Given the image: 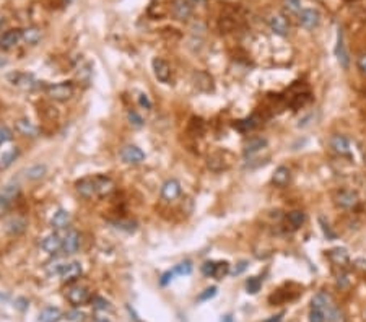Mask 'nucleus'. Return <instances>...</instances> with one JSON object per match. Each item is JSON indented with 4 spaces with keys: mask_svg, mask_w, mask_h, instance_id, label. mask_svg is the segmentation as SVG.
<instances>
[{
    "mask_svg": "<svg viewBox=\"0 0 366 322\" xmlns=\"http://www.w3.org/2000/svg\"><path fill=\"white\" fill-rule=\"evenodd\" d=\"M47 96L54 101H67L70 100L75 93V86L72 81H61V83H52V85L46 86Z\"/></svg>",
    "mask_w": 366,
    "mask_h": 322,
    "instance_id": "obj_1",
    "label": "nucleus"
},
{
    "mask_svg": "<svg viewBox=\"0 0 366 322\" xmlns=\"http://www.w3.org/2000/svg\"><path fill=\"white\" fill-rule=\"evenodd\" d=\"M192 3H189L187 0H173L171 3V13L179 21H187L192 17Z\"/></svg>",
    "mask_w": 366,
    "mask_h": 322,
    "instance_id": "obj_2",
    "label": "nucleus"
},
{
    "mask_svg": "<svg viewBox=\"0 0 366 322\" xmlns=\"http://www.w3.org/2000/svg\"><path fill=\"white\" fill-rule=\"evenodd\" d=\"M67 300L72 302L73 306H83L90 301V291L86 286L75 285L67 291Z\"/></svg>",
    "mask_w": 366,
    "mask_h": 322,
    "instance_id": "obj_3",
    "label": "nucleus"
},
{
    "mask_svg": "<svg viewBox=\"0 0 366 322\" xmlns=\"http://www.w3.org/2000/svg\"><path fill=\"white\" fill-rule=\"evenodd\" d=\"M8 80L12 81L15 86L21 88V90H28V91L34 90V88L38 86V81L34 80V77L29 75V73H20V72L10 73Z\"/></svg>",
    "mask_w": 366,
    "mask_h": 322,
    "instance_id": "obj_4",
    "label": "nucleus"
},
{
    "mask_svg": "<svg viewBox=\"0 0 366 322\" xmlns=\"http://www.w3.org/2000/svg\"><path fill=\"white\" fill-rule=\"evenodd\" d=\"M298 20H300V24L303 28L314 29L321 21V15L314 8H303L301 12L298 13Z\"/></svg>",
    "mask_w": 366,
    "mask_h": 322,
    "instance_id": "obj_5",
    "label": "nucleus"
},
{
    "mask_svg": "<svg viewBox=\"0 0 366 322\" xmlns=\"http://www.w3.org/2000/svg\"><path fill=\"white\" fill-rule=\"evenodd\" d=\"M121 158L127 164H140L142 161H145V153L139 148V146L127 145L121 151Z\"/></svg>",
    "mask_w": 366,
    "mask_h": 322,
    "instance_id": "obj_6",
    "label": "nucleus"
},
{
    "mask_svg": "<svg viewBox=\"0 0 366 322\" xmlns=\"http://www.w3.org/2000/svg\"><path fill=\"white\" fill-rule=\"evenodd\" d=\"M194 85L199 91L202 93H212L215 90V83H213V77L210 75L208 72L199 70L194 73Z\"/></svg>",
    "mask_w": 366,
    "mask_h": 322,
    "instance_id": "obj_7",
    "label": "nucleus"
},
{
    "mask_svg": "<svg viewBox=\"0 0 366 322\" xmlns=\"http://www.w3.org/2000/svg\"><path fill=\"white\" fill-rule=\"evenodd\" d=\"M335 56H337V60H339V63H340V67L345 68V70H348L350 56H348V51H346V46H345V41H344V31H342V29H339V34H337Z\"/></svg>",
    "mask_w": 366,
    "mask_h": 322,
    "instance_id": "obj_8",
    "label": "nucleus"
},
{
    "mask_svg": "<svg viewBox=\"0 0 366 322\" xmlns=\"http://www.w3.org/2000/svg\"><path fill=\"white\" fill-rule=\"evenodd\" d=\"M62 242H63V236H61L59 233H51V234H47V236L42 239L41 247L47 254L54 256V254L62 251Z\"/></svg>",
    "mask_w": 366,
    "mask_h": 322,
    "instance_id": "obj_9",
    "label": "nucleus"
},
{
    "mask_svg": "<svg viewBox=\"0 0 366 322\" xmlns=\"http://www.w3.org/2000/svg\"><path fill=\"white\" fill-rule=\"evenodd\" d=\"M268 26L275 34L278 36H286L288 29H290V24H288V20L283 17L282 13H273L268 17Z\"/></svg>",
    "mask_w": 366,
    "mask_h": 322,
    "instance_id": "obj_10",
    "label": "nucleus"
},
{
    "mask_svg": "<svg viewBox=\"0 0 366 322\" xmlns=\"http://www.w3.org/2000/svg\"><path fill=\"white\" fill-rule=\"evenodd\" d=\"M151 67H153V73L156 77V80L161 81V83H168L169 78H171V67L169 63L163 60V59L156 57L153 59V62H151Z\"/></svg>",
    "mask_w": 366,
    "mask_h": 322,
    "instance_id": "obj_11",
    "label": "nucleus"
},
{
    "mask_svg": "<svg viewBox=\"0 0 366 322\" xmlns=\"http://www.w3.org/2000/svg\"><path fill=\"white\" fill-rule=\"evenodd\" d=\"M80 247V233L77 229H70L65 236H63V242H62V252L70 256V254H75Z\"/></svg>",
    "mask_w": 366,
    "mask_h": 322,
    "instance_id": "obj_12",
    "label": "nucleus"
},
{
    "mask_svg": "<svg viewBox=\"0 0 366 322\" xmlns=\"http://www.w3.org/2000/svg\"><path fill=\"white\" fill-rule=\"evenodd\" d=\"M93 181H95V190H96L98 197H106V195L114 192V187H116L114 181L111 178H107V176H95Z\"/></svg>",
    "mask_w": 366,
    "mask_h": 322,
    "instance_id": "obj_13",
    "label": "nucleus"
},
{
    "mask_svg": "<svg viewBox=\"0 0 366 322\" xmlns=\"http://www.w3.org/2000/svg\"><path fill=\"white\" fill-rule=\"evenodd\" d=\"M181 195V184L176 179H168L161 185V199L166 202H174Z\"/></svg>",
    "mask_w": 366,
    "mask_h": 322,
    "instance_id": "obj_14",
    "label": "nucleus"
},
{
    "mask_svg": "<svg viewBox=\"0 0 366 322\" xmlns=\"http://www.w3.org/2000/svg\"><path fill=\"white\" fill-rule=\"evenodd\" d=\"M21 39H23V29H10V31L3 33L0 36V49L8 51V49L17 46Z\"/></svg>",
    "mask_w": 366,
    "mask_h": 322,
    "instance_id": "obj_15",
    "label": "nucleus"
},
{
    "mask_svg": "<svg viewBox=\"0 0 366 322\" xmlns=\"http://www.w3.org/2000/svg\"><path fill=\"white\" fill-rule=\"evenodd\" d=\"M358 194L353 190H340L335 195V202L342 208H353L358 205Z\"/></svg>",
    "mask_w": 366,
    "mask_h": 322,
    "instance_id": "obj_16",
    "label": "nucleus"
},
{
    "mask_svg": "<svg viewBox=\"0 0 366 322\" xmlns=\"http://www.w3.org/2000/svg\"><path fill=\"white\" fill-rule=\"evenodd\" d=\"M75 189H77V194L80 195V197H83V199H91L93 195H96L95 181H93V178H83V179H80L75 184Z\"/></svg>",
    "mask_w": 366,
    "mask_h": 322,
    "instance_id": "obj_17",
    "label": "nucleus"
},
{
    "mask_svg": "<svg viewBox=\"0 0 366 322\" xmlns=\"http://www.w3.org/2000/svg\"><path fill=\"white\" fill-rule=\"evenodd\" d=\"M80 275H81V263L80 262H70V263H67L65 268H63L61 278H62L63 283H72V282H75L77 278H80Z\"/></svg>",
    "mask_w": 366,
    "mask_h": 322,
    "instance_id": "obj_18",
    "label": "nucleus"
},
{
    "mask_svg": "<svg viewBox=\"0 0 366 322\" xmlns=\"http://www.w3.org/2000/svg\"><path fill=\"white\" fill-rule=\"evenodd\" d=\"M15 129H17L18 134H21L23 137H29V139H34V137H38V134H39L38 127L34 125L31 121H28V119H20V121H17V124H15Z\"/></svg>",
    "mask_w": 366,
    "mask_h": 322,
    "instance_id": "obj_19",
    "label": "nucleus"
},
{
    "mask_svg": "<svg viewBox=\"0 0 366 322\" xmlns=\"http://www.w3.org/2000/svg\"><path fill=\"white\" fill-rule=\"evenodd\" d=\"M265 146H267V139H264V137H252V139H249L244 143V155L251 156L254 153H257V151L264 150Z\"/></svg>",
    "mask_w": 366,
    "mask_h": 322,
    "instance_id": "obj_20",
    "label": "nucleus"
},
{
    "mask_svg": "<svg viewBox=\"0 0 366 322\" xmlns=\"http://www.w3.org/2000/svg\"><path fill=\"white\" fill-rule=\"evenodd\" d=\"M72 221V215L67 212V210H57L56 213H54V217L51 220V224L54 229H65L68 224Z\"/></svg>",
    "mask_w": 366,
    "mask_h": 322,
    "instance_id": "obj_21",
    "label": "nucleus"
},
{
    "mask_svg": "<svg viewBox=\"0 0 366 322\" xmlns=\"http://www.w3.org/2000/svg\"><path fill=\"white\" fill-rule=\"evenodd\" d=\"M62 317V311L59 307L54 306H47L39 312L38 322H57Z\"/></svg>",
    "mask_w": 366,
    "mask_h": 322,
    "instance_id": "obj_22",
    "label": "nucleus"
},
{
    "mask_svg": "<svg viewBox=\"0 0 366 322\" xmlns=\"http://www.w3.org/2000/svg\"><path fill=\"white\" fill-rule=\"evenodd\" d=\"M330 146L334 148L335 153L339 155H348L350 153V141L344 135H334L330 139Z\"/></svg>",
    "mask_w": 366,
    "mask_h": 322,
    "instance_id": "obj_23",
    "label": "nucleus"
},
{
    "mask_svg": "<svg viewBox=\"0 0 366 322\" xmlns=\"http://www.w3.org/2000/svg\"><path fill=\"white\" fill-rule=\"evenodd\" d=\"M24 229H26V220L21 217H13L7 221V231L12 236H18V234L24 233Z\"/></svg>",
    "mask_w": 366,
    "mask_h": 322,
    "instance_id": "obj_24",
    "label": "nucleus"
},
{
    "mask_svg": "<svg viewBox=\"0 0 366 322\" xmlns=\"http://www.w3.org/2000/svg\"><path fill=\"white\" fill-rule=\"evenodd\" d=\"M272 182L278 185V187H285L290 182V169L286 166H278L272 176Z\"/></svg>",
    "mask_w": 366,
    "mask_h": 322,
    "instance_id": "obj_25",
    "label": "nucleus"
},
{
    "mask_svg": "<svg viewBox=\"0 0 366 322\" xmlns=\"http://www.w3.org/2000/svg\"><path fill=\"white\" fill-rule=\"evenodd\" d=\"M223 155L224 153H222V151H218V153H213V155H210L208 156V160H207V166L212 171H222V169H226L228 168V163L224 161V158H223Z\"/></svg>",
    "mask_w": 366,
    "mask_h": 322,
    "instance_id": "obj_26",
    "label": "nucleus"
},
{
    "mask_svg": "<svg viewBox=\"0 0 366 322\" xmlns=\"http://www.w3.org/2000/svg\"><path fill=\"white\" fill-rule=\"evenodd\" d=\"M329 259L335 265H345L348 262V252L345 251L344 247H335L329 251Z\"/></svg>",
    "mask_w": 366,
    "mask_h": 322,
    "instance_id": "obj_27",
    "label": "nucleus"
},
{
    "mask_svg": "<svg viewBox=\"0 0 366 322\" xmlns=\"http://www.w3.org/2000/svg\"><path fill=\"white\" fill-rule=\"evenodd\" d=\"M306 221V215L301 212V210H293L286 215V223L290 224L293 229L300 228L303 223Z\"/></svg>",
    "mask_w": 366,
    "mask_h": 322,
    "instance_id": "obj_28",
    "label": "nucleus"
},
{
    "mask_svg": "<svg viewBox=\"0 0 366 322\" xmlns=\"http://www.w3.org/2000/svg\"><path fill=\"white\" fill-rule=\"evenodd\" d=\"M41 31H39V28L36 26H29V28H24L23 29V39L26 41L28 44H31V46H34V44H38L39 41H41Z\"/></svg>",
    "mask_w": 366,
    "mask_h": 322,
    "instance_id": "obj_29",
    "label": "nucleus"
},
{
    "mask_svg": "<svg viewBox=\"0 0 366 322\" xmlns=\"http://www.w3.org/2000/svg\"><path fill=\"white\" fill-rule=\"evenodd\" d=\"M17 156H18L17 146H13V148H10V150H5L3 153L0 155V168H8V166L15 161Z\"/></svg>",
    "mask_w": 366,
    "mask_h": 322,
    "instance_id": "obj_30",
    "label": "nucleus"
},
{
    "mask_svg": "<svg viewBox=\"0 0 366 322\" xmlns=\"http://www.w3.org/2000/svg\"><path fill=\"white\" fill-rule=\"evenodd\" d=\"M256 125H257L256 117H246V119H241V121L234 122V129L239 130V132H243V134H246V132L252 130Z\"/></svg>",
    "mask_w": 366,
    "mask_h": 322,
    "instance_id": "obj_31",
    "label": "nucleus"
},
{
    "mask_svg": "<svg viewBox=\"0 0 366 322\" xmlns=\"http://www.w3.org/2000/svg\"><path fill=\"white\" fill-rule=\"evenodd\" d=\"M44 174H46V166L44 164H34L26 171V178L31 179V181L41 179V178H44Z\"/></svg>",
    "mask_w": 366,
    "mask_h": 322,
    "instance_id": "obj_32",
    "label": "nucleus"
},
{
    "mask_svg": "<svg viewBox=\"0 0 366 322\" xmlns=\"http://www.w3.org/2000/svg\"><path fill=\"white\" fill-rule=\"evenodd\" d=\"M0 194H2L5 199H8L10 202H13V200L18 197L20 187H18V184H7L2 190H0Z\"/></svg>",
    "mask_w": 366,
    "mask_h": 322,
    "instance_id": "obj_33",
    "label": "nucleus"
},
{
    "mask_svg": "<svg viewBox=\"0 0 366 322\" xmlns=\"http://www.w3.org/2000/svg\"><path fill=\"white\" fill-rule=\"evenodd\" d=\"M261 286H262L261 278H257V277L247 278V282H246V291L249 293V295H256V293L261 290Z\"/></svg>",
    "mask_w": 366,
    "mask_h": 322,
    "instance_id": "obj_34",
    "label": "nucleus"
},
{
    "mask_svg": "<svg viewBox=\"0 0 366 322\" xmlns=\"http://www.w3.org/2000/svg\"><path fill=\"white\" fill-rule=\"evenodd\" d=\"M67 262H62V261H57V262H52L47 265V273L49 275H62L63 268H65Z\"/></svg>",
    "mask_w": 366,
    "mask_h": 322,
    "instance_id": "obj_35",
    "label": "nucleus"
},
{
    "mask_svg": "<svg viewBox=\"0 0 366 322\" xmlns=\"http://www.w3.org/2000/svg\"><path fill=\"white\" fill-rule=\"evenodd\" d=\"M229 273V263L228 262H217V268H215V273H213V278H217V280H222V278Z\"/></svg>",
    "mask_w": 366,
    "mask_h": 322,
    "instance_id": "obj_36",
    "label": "nucleus"
},
{
    "mask_svg": "<svg viewBox=\"0 0 366 322\" xmlns=\"http://www.w3.org/2000/svg\"><path fill=\"white\" fill-rule=\"evenodd\" d=\"M173 270H174L176 275H189V273L192 272V263H190L189 261H184V262L178 263Z\"/></svg>",
    "mask_w": 366,
    "mask_h": 322,
    "instance_id": "obj_37",
    "label": "nucleus"
},
{
    "mask_svg": "<svg viewBox=\"0 0 366 322\" xmlns=\"http://www.w3.org/2000/svg\"><path fill=\"white\" fill-rule=\"evenodd\" d=\"M93 307H95L96 311H109L111 304H109V301L104 300V298L96 296L95 300H93Z\"/></svg>",
    "mask_w": 366,
    "mask_h": 322,
    "instance_id": "obj_38",
    "label": "nucleus"
},
{
    "mask_svg": "<svg viewBox=\"0 0 366 322\" xmlns=\"http://www.w3.org/2000/svg\"><path fill=\"white\" fill-rule=\"evenodd\" d=\"M309 322H325V314H324V311L317 309V307H311Z\"/></svg>",
    "mask_w": 366,
    "mask_h": 322,
    "instance_id": "obj_39",
    "label": "nucleus"
},
{
    "mask_svg": "<svg viewBox=\"0 0 366 322\" xmlns=\"http://www.w3.org/2000/svg\"><path fill=\"white\" fill-rule=\"evenodd\" d=\"M285 8L290 13H300L301 12V0H285Z\"/></svg>",
    "mask_w": 366,
    "mask_h": 322,
    "instance_id": "obj_40",
    "label": "nucleus"
},
{
    "mask_svg": "<svg viewBox=\"0 0 366 322\" xmlns=\"http://www.w3.org/2000/svg\"><path fill=\"white\" fill-rule=\"evenodd\" d=\"M12 137H13L12 130H10L7 125H0V145L10 141V140H12Z\"/></svg>",
    "mask_w": 366,
    "mask_h": 322,
    "instance_id": "obj_41",
    "label": "nucleus"
},
{
    "mask_svg": "<svg viewBox=\"0 0 366 322\" xmlns=\"http://www.w3.org/2000/svg\"><path fill=\"white\" fill-rule=\"evenodd\" d=\"M215 295H217V286H210V288H207V290H203V293H200L197 300L200 302H202V301H208V300H212Z\"/></svg>",
    "mask_w": 366,
    "mask_h": 322,
    "instance_id": "obj_42",
    "label": "nucleus"
},
{
    "mask_svg": "<svg viewBox=\"0 0 366 322\" xmlns=\"http://www.w3.org/2000/svg\"><path fill=\"white\" fill-rule=\"evenodd\" d=\"M215 268H217V262L207 261V262H203V265H202V273L205 277H213Z\"/></svg>",
    "mask_w": 366,
    "mask_h": 322,
    "instance_id": "obj_43",
    "label": "nucleus"
},
{
    "mask_svg": "<svg viewBox=\"0 0 366 322\" xmlns=\"http://www.w3.org/2000/svg\"><path fill=\"white\" fill-rule=\"evenodd\" d=\"M127 117H129V121H130V124L134 125V127H137V129H140L142 125H143V119L137 114L135 111H129V114H127Z\"/></svg>",
    "mask_w": 366,
    "mask_h": 322,
    "instance_id": "obj_44",
    "label": "nucleus"
},
{
    "mask_svg": "<svg viewBox=\"0 0 366 322\" xmlns=\"http://www.w3.org/2000/svg\"><path fill=\"white\" fill-rule=\"evenodd\" d=\"M247 265H249V263H247V261H241V262H238L236 265H234V267L231 268V270H229V273H231L233 277H236V275H241V273H243V272H244V270H246V268H247Z\"/></svg>",
    "mask_w": 366,
    "mask_h": 322,
    "instance_id": "obj_45",
    "label": "nucleus"
},
{
    "mask_svg": "<svg viewBox=\"0 0 366 322\" xmlns=\"http://www.w3.org/2000/svg\"><path fill=\"white\" fill-rule=\"evenodd\" d=\"M319 223H321V228H322V231H324V234H325L327 239H335V238H337V234L330 229L329 223L324 221V218H319Z\"/></svg>",
    "mask_w": 366,
    "mask_h": 322,
    "instance_id": "obj_46",
    "label": "nucleus"
},
{
    "mask_svg": "<svg viewBox=\"0 0 366 322\" xmlns=\"http://www.w3.org/2000/svg\"><path fill=\"white\" fill-rule=\"evenodd\" d=\"M306 102H309V95H296L295 100L291 101V106L293 107H301V106H305Z\"/></svg>",
    "mask_w": 366,
    "mask_h": 322,
    "instance_id": "obj_47",
    "label": "nucleus"
},
{
    "mask_svg": "<svg viewBox=\"0 0 366 322\" xmlns=\"http://www.w3.org/2000/svg\"><path fill=\"white\" fill-rule=\"evenodd\" d=\"M83 319H85V314H83V312H80V311H70V312H67V321H70V322H81Z\"/></svg>",
    "mask_w": 366,
    "mask_h": 322,
    "instance_id": "obj_48",
    "label": "nucleus"
},
{
    "mask_svg": "<svg viewBox=\"0 0 366 322\" xmlns=\"http://www.w3.org/2000/svg\"><path fill=\"white\" fill-rule=\"evenodd\" d=\"M10 205H12V202H10L8 199H5L3 195L0 194V217H2L3 213H7V212H8Z\"/></svg>",
    "mask_w": 366,
    "mask_h": 322,
    "instance_id": "obj_49",
    "label": "nucleus"
},
{
    "mask_svg": "<svg viewBox=\"0 0 366 322\" xmlns=\"http://www.w3.org/2000/svg\"><path fill=\"white\" fill-rule=\"evenodd\" d=\"M174 275H176L174 270H168V272H164L163 275H161V280H160L161 286H166L169 282H173V277H174Z\"/></svg>",
    "mask_w": 366,
    "mask_h": 322,
    "instance_id": "obj_50",
    "label": "nucleus"
},
{
    "mask_svg": "<svg viewBox=\"0 0 366 322\" xmlns=\"http://www.w3.org/2000/svg\"><path fill=\"white\" fill-rule=\"evenodd\" d=\"M139 104H140L142 107H145L146 111L151 109V101L148 100V96L143 95V93H140V95H139Z\"/></svg>",
    "mask_w": 366,
    "mask_h": 322,
    "instance_id": "obj_51",
    "label": "nucleus"
},
{
    "mask_svg": "<svg viewBox=\"0 0 366 322\" xmlns=\"http://www.w3.org/2000/svg\"><path fill=\"white\" fill-rule=\"evenodd\" d=\"M117 228L127 229V231H134V229H135V223H132V221H117Z\"/></svg>",
    "mask_w": 366,
    "mask_h": 322,
    "instance_id": "obj_52",
    "label": "nucleus"
},
{
    "mask_svg": "<svg viewBox=\"0 0 366 322\" xmlns=\"http://www.w3.org/2000/svg\"><path fill=\"white\" fill-rule=\"evenodd\" d=\"M358 68L361 70V73H363V75H366V54L358 59Z\"/></svg>",
    "mask_w": 366,
    "mask_h": 322,
    "instance_id": "obj_53",
    "label": "nucleus"
},
{
    "mask_svg": "<svg viewBox=\"0 0 366 322\" xmlns=\"http://www.w3.org/2000/svg\"><path fill=\"white\" fill-rule=\"evenodd\" d=\"M283 314H285V312H280V314L272 316L270 319H267V321H264V322H282V317H283Z\"/></svg>",
    "mask_w": 366,
    "mask_h": 322,
    "instance_id": "obj_54",
    "label": "nucleus"
},
{
    "mask_svg": "<svg viewBox=\"0 0 366 322\" xmlns=\"http://www.w3.org/2000/svg\"><path fill=\"white\" fill-rule=\"evenodd\" d=\"M220 322H236V321L233 319L231 314H224V316H222V319H220Z\"/></svg>",
    "mask_w": 366,
    "mask_h": 322,
    "instance_id": "obj_55",
    "label": "nucleus"
},
{
    "mask_svg": "<svg viewBox=\"0 0 366 322\" xmlns=\"http://www.w3.org/2000/svg\"><path fill=\"white\" fill-rule=\"evenodd\" d=\"M189 3H192V5H202L205 0H187Z\"/></svg>",
    "mask_w": 366,
    "mask_h": 322,
    "instance_id": "obj_56",
    "label": "nucleus"
},
{
    "mask_svg": "<svg viewBox=\"0 0 366 322\" xmlns=\"http://www.w3.org/2000/svg\"><path fill=\"white\" fill-rule=\"evenodd\" d=\"M93 322H111V321L106 319V317H96V319L93 321Z\"/></svg>",
    "mask_w": 366,
    "mask_h": 322,
    "instance_id": "obj_57",
    "label": "nucleus"
}]
</instances>
